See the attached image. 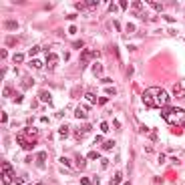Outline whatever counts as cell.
Returning a JSON list of instances; mask_svg holds the SVG:
<instances>
[{"mask_svg":"<svg viewBox=\"0 0 185 185\" xmlns=\"http://www.w3.org/2000/svg\"><path fill=\"white\" fill-rule=\"evenodd\" d=\"M167 101H169V95L159 87H151L143 93V103L149 109H159V107L163 109V105H167Z\"/></svg>","mask_w":185,"mask_h":185,"instance_id":"cell-1","label":"cell"},{"mask_svg":"<svg viewBox=\"0 0 185 185\" xmlns=\"http://www.w3.org/2000/svg\"><path fill=\"white\" fill-rule=\"evenodd\" d=\"M36 139H38V131H36L32 125H28L24 131L18 133L16 141H18V145L24 149V151H30V149H34V145H36Z\"/></svg>","mask_w":185,"mask_h":185,"instance_id":"cell-2","label":"cell"},{"mask_svg":"<svg viewBox=\"0 0 185 185\" xmlns=\"http://www.w3.org/2000/svg\"><path fill=\"white\" fill-rule=\"evenodd\" d=\"M161 117H163L169 125L185 127V111H181L179 107H163L161 109Z\"/></svg>","mask_w":185,"mask_h":185,"instance_id":"cell-3","label":"cell"},{"mask_svg":"<svg viewBox=\"0 0 185 185\" xmlns=\"http://www.w3.org/2000/svg\"><path fill=\"white\" fill-rule=\"evenodd\" d=\"M85 167H87V159L81 153H75V171H81Z\"/></svg>","mask_w":185,"mask_h":185,"instance_id":"cell-4","label":"cell"},{"mask_svg":"<svg viewBox=\"0 0 185 185\" xmlns=\"http://www.w3.org/2000/svg\"><path fill=\"white\" fill-rule=\"evenodd\" d=\"M56 64H58V56L54 52H49V54H46V66L52 71V68H56Z\"/></svg>","mask_w":185,"mask_h":185,"instance_id":"cell-5","label":"cell"},{"mask_svg":"<svg viewBox=\"0 0 185 185\" xmlns=\"http://www.w3.org/2000/svg\"><path fill=\"white\" fill-rule=\"evenodd\" d=\"M91 58H95L93 51H83V52H81V66H87V64L91 62Z\"/></svg>","mask_w":185,"mask_h":185,"instance_id":"cell-6","label":"cell"},{"mask_svg":"<svg viewBox=\"0 0 185 185\" xmlns=\"http://www.w3.org/2000/svg\"><path fill=\"white\" fill-rule=\"evenodd\" d=\"M87 131H91V125H89V123H87V125H81V127L75 131V139H77V141H81V139H83V135H85Z\"/></svg>","mask_w":185,"mask_h":185,"instance_id":"cell-7","label":"cell"},{"mask_svg":"<svg viewBox=\"0 0 185 185\" xmlns=\"http://www.w3.org/2000/svg\"><path fill=\"white\" fill-rule=\"evenodd\" d=\"M44 163H46V151L36 153V167H38V169H44Z\"/></svg>","mask_w":185,"mask_h":185,"instance_id":"cell-8","label":"cell"},{"mask_svg":"<svg viewBox=\"0 0 185 185\" xmlns=\"http://www.w3.org/2000/svg\"><path fill=\"white\" fill-rule=\"evenodd\" d=\"M2 173H6V175H10V177H14V169H12V165L8 163V161H2Z\"/></svg>","mask_w":185,"mask_h":185,"instance_id":"cell-9","label":"cell"},{"mask_svg":"<svg viewBox=\"0 0 185 185\" xmlns=\"http://www.w3.org/2000/svg\"><path fill=\"white\" fill-rule=\"evenodd\" d=\"M173 97H177V99H183V97H185V89H183L181 85H177V87L173 89Z\"/></svg>","mask_w":185,"mask_h":185,"instance_id":"cell-10","label":"cell"},{"mask_svg":"<svg viewBox=\"0 0 185 185\" xmlns=\"http://www.w3.org/2000/svg\"><path fill=\"white\" fill-rule=\"evenodd\" d=\"M103 71H105V68H103V64H101V62H95V64H93V75H95V77H101V75H103Z\"/></svg>","mask_w":185,"mask_h":185,"instance_id":"cell-11","label":"cell"},{"mask_svg":"<svg viewBox=\"0 0 185 185\" xmlns=\"http://www.w3.org/2000/svg\"><path fill=\"white\" fill-rule=\"evenodd\" d=\"M85 101H87V103H91V105H95L99 99L95 97V93H93V91H89V93H85Z\"/></svg>","mask_w":185,"mask_h":185,"instance_id":"cell-12","label":"cell"},{"mask_svg":"<svg viewBox=\"0 0 185 185\" xmlns=\"http://www.w3.org/2000/svg\"><path fill=\"white\" fill-rule=\"evenodd\" d=\"M121 181H123V173L117 171V173L113 175V179H111V185H121Z\"/></svg>","mask_w":185,"mask_h":185,"instance_id":"cell-13","label":"cell"},{"mask_svg":"<svg viewBox=\"0 0 185 185\" xmlns=\"http://www.w3.org/2000/svg\"><path fill=\"white\" fill-rule=\"evenodd\" d=\"M40 101L52 105V97H51V93H49V91H42V93H40Z\"/></svg>","mask_w":185,"mask_h":185,"instance_id":"cell-14","label":"cell"},{"mask_svg":"<svg viewBox=\"0 0 185 185\" xmlns=\"http://www.w3.org/2000/svg\"><path fill=\"white\" fill-rule=\"evenodd\" d=\"M4 28H6V30H16V28H18V22H16V20H6V22H4Z\"/></svg>","mask_w":185,"mask_h":185,"instance_id":"cell-15","label":"cell"},{"mask_svg":"<svg viewBox=\"0 0 185 185\" xmlns=\"http://www.w3.org/2000/svg\"><path fill=\"white\" fill-rule=\"evenodd\" d=\"M28 64H30V68H36V71H38V68H40V66H42V62H40V60H38V58H32V60H30V62H28Z\"/></svg>","mask_w":185,"mask_h":185,"instance_id":"cell-16","label":"cell"},{"mask_svg":"<svg viewBox=\"0 0 185 185\" xmlns=\"http://www.w3.org/2000/svg\"><path fill=\"white\" fill-rule=\"evenodd\" d=\"M149 6H151L153 10H157V12L163 10V4H161V2H149Z\"/></svg>","mask_w":185,"mask_h":185,"instance_id":"cell-17","label":"cell"},{"mask_svg":"<svg viewBox=\"0 0 185 185\" xmlns=\"http://www.w3.org/2000/svg\"><path fill=\"white\" fill-rule=\"evenodd\" d=\"M12 60H14V62H16V64H20V62H22V60H24V54H22V52H16V54H14V56H12Z\"/></svg>","mask_w":185,"mask_h":185,"instance_id":"cell-18","label":"cell"},{"mask_svg":"<svg viewBox=\"0 0 185 185\" xmlns=\"http://www.w3.org/2000/svg\"><path fill=\"white\" fill-rule=\"evenodd\" d=\"M113 147H115V141H113V139H109V141L103 143V149H105V151H109V149H113Z\"/></svg>","mask_w":185,"mask_h":185,"instance_id":"cell-19","label":"cell"},{"mask_svg":"<svg viewBox=\"0 0 185 185\" xmlns=\"http://www.w3.org/2000/svg\"><path fill=\"white\" fill-rule=\"evenodd\" d=\"M22 85H24V89H30V87L34 85V81H32L30 77H26V79H24V83H22Z\"/></svg>","mask_w":185,"mask_h":185,"instance_id":"cell-20","label":"cell"},{"mask_svg":"<svg viewBox=\"0 0 185 185\" xmlns=\"http://www.w3.org/2000/svg\"><path fill=\"white\" fill-rule=\"evenodd\" d=\"M75 117L77 119H85V109H77L75 111Z\"/></svg>","mask_w":185,"mask_h":185,"instance_id":"cell-21","label":"cell"},{"mask_svg":"<svg viewBox=\"0 0 185 185\" xmlns=\"http://www.w3.org/2000/svg\"><path fill=\"white\" fill-rule=\"evenodd\" d=\"M38 52H40V46H32L30 52H28V56H34V54H38Z\"/></svg>","mask_w":185,"mask_h":185,"instance_id":"cell-22","label":"cell"},{"mask_svg":"<svg viewBox=\"0 0 185 185\" xmlns=\"http://www.w3.org/2000/svg\"><path fill=\"white\" fill-rule=\"evenodd\" d=\"M68 131H71V129H68V125H62V127L58 129V133H60V135H68Z\"/></svg>","mask_w":185,"mask_h":185,"instance_id":"cell-23","label":"cell"},{"mask_svg":"<svg viewBox=\"0 0 185 185\" xmlns=\"http://www.w3.org/2000/svg\"><path fill=\"white\" fill-rule=\"evenodd\" d=\"M14 44H16V38H14V36H8V38H6V46H14Z\"/></svg>","mask_w":185,"mask_h":185,"instance_id":"cell-24","label":"cell"},{"mask_svg":"<svg viewBox=\"0 0 185 185\" xmlns=\"http://www.w3.org/2000/svg\"><path fill=\"white\" fill-rule=\"evenodd\" d=\"M60 163H62V165H68V167L73 165V163H71V159H68V157H60Z\"/></svg>","mask_w":185,"mask_h":185,"instance_id":"cell-25","label":"cell"},{"mask_svg":"<svg viewBox=\"0 0 185 185\" xmlns=\"http://www.w3.org/2000/svg\"><path fill=\"white\" fill-rule=\"evenodd\" d=\"M85 6L87 8H95V6H99V2H97V0H93V2H85Z\"/></svg>","mask_w":185,"mask_h":185,"instance_id":"cell-26","label":"cell"},{"mask_svg":"<svg viewBox=\"0 0 185 185\" xmlns=\"http://www.w3.org/2000/svg\"><path fill=\"white\" fill-rule=\"evenodd\" d=\"M2 95H4V97H12V89H10V87H6V89L2 91Z\"/></svg>","mask_w":185,"mask_h":185,"instance_id":"cell-27","label":"cell"},{"mask_svg":"<svg viewBox=\"0 0 185 185\" xmlns=\"http://www.w3.org/2000/svg\"><path fill=\"white\" fill-rule=\"evenodd\" d=\"M73 46H75V49H83L85 42H83V40H75V42H73Z\"/></svg>","mask_w":185,"mask_h":185,"instance_id":"cell-28","label":"cell"},{"mask_svg":"<svg viewBox=\"0 0 185 185\" xmlns=\"http://www.w3.org/2000/svg\"><path fill=\"white\" fill-rule=\"evenodd\" d=\"M101 157V153H97V151H91L89 153V159H99Z\"/></svg>","mask_w":185,"mask_h":185,"instance_id":"cell-29","label":"cell"},{"mask_svg":"<svg viewBox=\"0 0 185 185\" xmlns=\"http://www.w3.org/2000/svg\"><path fill=\"white\" fill-rule=\"evenodd\" d=\"M24 179H26V177H14V183H16V185H24Z\"/></svg>","mask_w":185,"mask_h":185,"instance_id":"cell-30","label":"cell"},{"mask_svg":"<svg viewBox=\"0 0 185 185\" xmlns=\"http://www.w3.org/2000/svg\"><path fill=\"white\" fill-rule=\"evenodd\" d=\"M111 24L115 26V30H117V32L121 30V22H119V20H113V22H111Z\"/></svg>","mask_w":185,"mask_h":185,"instance_id":"cell-31","label":"cell"},{"mask_svg":"<svg viewBox=\"0 0 185 185\" xmlns=\"http://www.w3.org/2000/svg\"><path fill=\"white\" fill-rule=\"evenodd\" d=\"M0 121H2V125H4V123H6V121H8V115H6V113H4V111H2V115H0Z\"/></svg>","mask_w":185,"mask_h":185,"instance_id":"cell-32","label":"cell"},{"mask_svg":"<svg viewBox=\"0 0 185 185\" xmlns=\"http://www.w3.org/2000/svg\"><path fill=\"white\" fill-rule=\"evenodd\" d=\"M91 183H93V179H87V177L81 179V185H91Z\"/></svg>","mask_w":185,"mask_h":185,"instance_id":"cell-33","label":"cell"},{"mask_svg":"<svg viewBox=\"0 0 185 185\" xmlns=\"http://www.w3.org/2000/svg\"><path fill=\"white\" fill-rule=\"evenodd\" d=\"M6 56H8V51H6V49H2V51H0V58H2V60H4Z\"/></svg>","mask_w":185,"mask_h":185,"instance_id":"cell-34","label":"cell"},{"mask_svg":"<svg viewBox=\"0 0 185 185\" xmlns=\"http://www.w3.org/2000/svg\"><path fill=\"white\" fill-rule=\"evenodd\" d=\"M119 6H121L123 10H127V6H129V2H125V0H121V2H119Z\"/></svg>","mask_w":185,"mask_h":185,"instance_id":"cell-35","label":"cell"},{"mask_svg":"<svg viewBox=\"0 0 185 185\" xmlns=\"http://www.w3.org/2000/svg\"><path fill=\"white\" fill-rule=\"evenodd\" d=\"M107 93H109V95H117V89H113V87H109V89H107Z\"/></svg>","mask_w":185,"mask_h":185,"instance_id":"cell-36","label":"cell"},{"mask_svg":"<svg viewBox=\"0 0 185 185\" xmlns=\"http://www.w3.org/2000/svg\"><path fill=\"white\" fill-rule=\"evenodd\" d=\"M101 131L107 133V131H109V125H107V123H101Z\"/></svg>","mask_w":185,"mask_h":185,"instance_id":"cell-37","label":"cell"},{"mask_svg":"<svg viewBox=\"0 0 185 185\" xmlns=\"http://www.w3.org/2000/svg\"><path fill=\"white\" fill-rule=\"evenodd\" d=\"M101 183V179H99V175H95V177H93V185H99Z\"/></svg>","mask_w":185,"mask_h":185,"instance_id":"cell-38","label":"cell"},{"mask_svg":"<svg viewBox=\"0 0 185 185\" xmlns=\"http://www.w3.org/2000/svg\"><path fill=\"white\" fill-rule=\"evenodd\" d=\"M109 10H111V12H115V10H117V4L111 2V4H109Z\"/></svg>","mask_w":185,"mask_h":185,"instance_id":"cell-39","label":"cell"},{"mask_svg":"<svg viewBox=\"0 0 185 185\" xmlns=\"http://www.w3.org/2000/svg\"><path fill=\"white\" fill-rule=\"evenodd\" d=\"M68 32H71V34H77V26H75V24L68 26Z\"/></svg>","mask_w":185,"mask_h":185,"instance_id":"cell-40","label":"cell"},{"mask_svg":"<svg viewBox=\"0 0 185 185\" xmlns=\"http://www.w3.org/2000/svg\"><path fill=\"white\" fill-rule=\"evenodd\" d=\"M133 8L135 10H141V2H133Z\"/></svg>","mask_w":185,"mask_h":185,"instance_id":"cell-41","label":"cell"},{"mask_svg":"<svg viewBox=\"0 0 185 185\" xmlns=\"http://www.w3.org/2000/svg\"><path fill=\"white\" fill-rule=\"evenodd\" d=\"M107 165H109V161H107V159H101V167H103V169H105V167H107Z\"/></svg>","mask_w":185,"mask_h":185,"instance_id":"cell-42","label":"cell"},{"mask_svg":"<svg viewBox=\"0 0 185 185\" xmlns=\"http://www.w3.org/2000/svg\"><path fill=\"white\" fill-rule=\"evenodd\" d=\"M14 103H22V95H16V97H14Z\"/></svg>","mask_w":185,"mask_h":185,"instance_id":"cell-43","label":"cell"},{"mask_svg":"<svg viewBox=\"0 0 185 185\" xmlns=\"http://www.w3.org/2000/svg\"><path fill=\"white\" fill-rule=\"evenodd\" d=\"M97 105H107V99H105V97H103V99H99V101H97Z\"/></svg>","mask_w":185,"mask_h":185,"instance_id":"cell-44","label":"cell"},{"mask_svg":"<svg viewBox=\"0 0 185 185\" xmlns=\"http://www.w3.org/2000/svg\"><path fill=\"white\" fill-rule=\"evenodd\" d=\"M30 185H44V183H42V181H38V183H30Z\"/></svg>","mask_w":185,"mask_h":185,"instance_id":"cell-45","label":"cell"},{"mask_svg":"<svg viewBox=\"0 0 185 185\" xmlns=\"http://www.w3.org/2000/svg\"><path fill=\"white\" fill-rule=\"evenodd\" d=\"M123 185H133V183H129V181H127V183H123Z\"/></svg>","mask_w":185,"mask_h":185,"instance_id":"cell-46","label":"cell"}]
</instances>
